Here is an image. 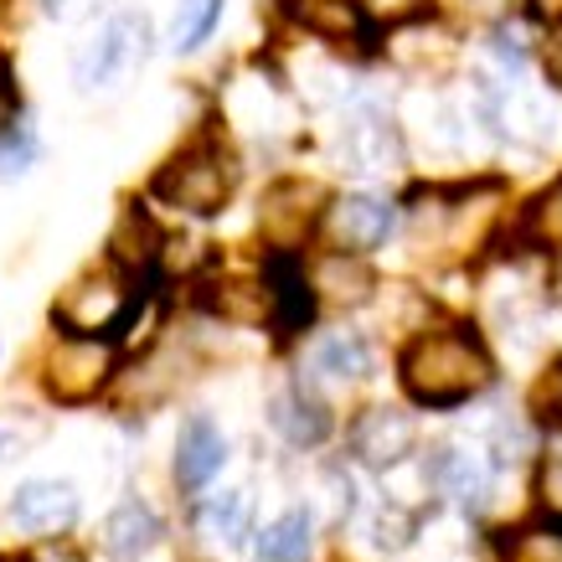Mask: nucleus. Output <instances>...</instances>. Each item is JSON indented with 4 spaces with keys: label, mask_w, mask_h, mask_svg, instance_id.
I'll return each instance as SVG.
<instances>
[{
    "label": "nucleus",
    "mask_w": 562,
    "mask_h": 562,
    "mask_svg": "<svg viewBox=\"0 0 562 562\" xmlns=\"http://www.w3.org/2000/svg\"><path fill=\"white\" fill-rule=\"evenodd\" d=\"M428 485L443 491L449 501H460V506H485L491 501V460L480 454L475 443H443L434 464H428Z\"/></svg>",
    "instance_id": "f8f14e48"
},
{
    "label": "nucleus",
    "mask_w": 562,
    "mask_h": 562,
    "mask_svg": "<svg viewBox=\"0 0 562 562\" xmlns=\"http://www.w3.org/2000/svg\"><path fill=\"white\" fill-rule=\"evenodd\" d=\"M196 531H202L212 547H243L248 542V531H254V501L248 491H222L212 501L196 506Z\"/></svg>",
    "instance_id": "f3484780"
},
{
    "label": "nucleus",
    "mask_w": 562,
    "mask_h": 562,
    "mask_svg": "<svg viewBox=\"0 0 562 562\" xmlns=\"http://www.w3.org/2000/svg\"><path fill=\"white\" fill-rule=\"evenodd\" d=\"M531 418L552 434H562V361H552L542 376H537V387H531Z\"/></svg>",
    "instance_id": "a878e982"
},
{
    "label": "nucleus",
    "mask_w": 562,
    "mask_h": 562,
    "mask_svg": "<svg viewBox=\"0 0 562 562\" xmlns=\"http://www.w3.org/2000/svg\"><path fill=\"white\" fill-rule=\"evenodd\" d=\"M491 376L495 361L470 325L418 330L397 357V382L418 408H460L491 387Z\"/></svg>",
    "instance_id": "f257e3e1"
},
{
    "label": "nucleus",
    "mask_w": 562,
    "mask_h": 562,
    "mask_svg": "<svg viewBox=\"0 0 562 562\" xmlns=\"http://www.w3.org/2000/svg\"><path fill=\"white\" fill-rule=\"evenodd\" d=\"M114 376V346L93 336H63L42 357V387L52 403H88Z\"/></svg>",
    "instance_id": "39448f33"
},
{
    "label": "nucleus",
    "mask_w": 562,
    "mask_h": 562,
    "mask_svg": "<svg viewBox=\"0 0 562 562\" xmlns=\"http://www.w3.org/2000/svg\"><path fill=\"white\" fill-rule=\"evenodd\" d=\"M521 238L537 248H562V181L547 187L537 202L521 212Z\"/></svg>",
    "instance_id": "b1692460"
},
{
    "label": "nucleus",
    "mask_w": 562,
    "mask_h": 562,
    "mask_svg": "<svg viewBox=\"0 0 562 562\" xmlns=\"http://www.w3.org/2000/svg\"><path fill=\"white\" fill-rule=\"evenodd\" d=\"M428 5H449V11H454V5H464V11H501V5H506V0H428Z\"/></svg>",
    "instance_id": "c85d7f7f"
},
{
    "label": "nucleus",
    "mask_w": 562,
    "mask_h": 562,
    "mask_svg": "<svg viewBox=\"0 0 562 562\" xmlns=\"http://www.w3.org/2000/svg\"><path fill=\"white\" fill-rule=\"evenodd\" d=\"M32 562H83V552H72V547H42Z\"/></svg>",
    "instance_id": "c756f323"
},
{
    "label": "nucleus",
    "mask_w": 562,
    "mask_h": 562,
    "mask_svg": "<svg viewBox=\"0 0 562 562\" xmlns=\"http://www.w3.org/2000/svg\"><path fill=\"white\" fill-rule=\"evenodd\" d=\"M160 227L150 222V212L145 206H124L120 227H114V238H109V254H114V273H130V279H139V273L155 269V258H160Z\"/></svg>",
    "instance_id": "dca6fc26"
},
{
    "label": "nucleus",
    "mask_w": 562,
    "mask_h": 562,
    "mask_svg": "<svg viewBox=\"0 0 562 562\" xmlns=\"http://www.w3.org/2000/svg\"><path fill=\"white\" fill-rule=\"evenodd\" d=\"M78 512H83V501L68 480H26L11 495V527L26 537H63L78 521Z\"/></svg>",
    "instance_id": "1a4fd4ad"
},
{
    "label": "nucleus",
    "mask_w": 562,
    "mask_h": 562,
    "mask_svg": "<svg viewBox=\"0 0 562 562\" xmlns=\"http://www.w3.org/2000/svg\"><path fill=\"white\" fill-rule=\"evenodd\" d=\"M160 516L145 506V501H120L114 512H109V521H103V552L109 558H120V562H135V558H145L155 542H160Z\"/></svg>",
    "instance_id": "2eb2a0df"
},
{
    "label": "nucleus",
    "mask_w": 562,
    "mask_h": 562,
    "mask_svg": "<svg viewBox=\"0 0 562 562\" xmlns=\"http://www.w3.org/2000/svg\"><path fill=\"white\" fill-rule=\"evenodd\" d=\"M145 57H150V21L139 11H120L83 42L78 63H72V78H78L83 93H99V88L120 83L124 72H135Z\"/></svg>",
    "instance_id": "20e7f679"
},
{
    "label": "nucleus",
    "mask_w": 562,
    "mask_h": 562,
    "mask_svg": "<svg viewBox=\"0 0 562 562\" xmlns=\"http://www.w3.org/2000/svg\"><path fill=\"white\" fill-rule=\"evenodd\" d=\"M42 11H47V16H63V11H68V0H42Z\"/></svg>",
    "instance_id": "7c9ffc66"
},
{
    "label": "nucleus",
    "mask_w": 562,
    "mask_h": 562,
    "mask_svg": "<svg viewBox=\"0 0 562 562\" xmlns=\"http://www.w3.org/2000/svg\"><path fill=\"white\" fill-rule=\"evenodd\" d=\"M501 558L506 562H562V521L558 516H542V521L512 531L501 542Z\"/></svg>",
    "instance_id": "4be33fe9"
},
{
    "label": "nucleus",
    "mask_w": 562,
    "mask_h": 562,
    "mask_svg": "<svg viewBox=\"0 0 562 562\" xmlns=\"http://www.w3.org/2000/svg\"><path fill=\"white\" fill-rule=\"evenodd\" d=\"M279 11L294 26H305L310 36L336 42V47H361V52L382 47V21L367 11V0H279Z\"/></svg>",
    "instance_id": "423d86ee"
},
{
    "label": "nucleus",
    "mask_w": 562,
    "mask_h": 562,
    "mask_svg": "<svg viewBox=\"0 0 562 562\" xmlns=\"http://www.w3.org/2000/svg\"><path fill=\"white\" fill-rule=\"evenodd\" d=\"M222 464H227V439H222L217 418L191 413L181 434H176V485L181 491H206Z\"/></svg>",
    "instance_id": "9b49d317"
},
{
    "label": "nucleus",
    "mask_w": 562,
    "mask_h": 562,
    "mask_svg": "<svg viewBox=\"0 0 562 562\" xmlns=\"http://www.w3.org/2000/svg\"><path fill=\"white\" fill-rule=\"evenodd\" d=\"M310 367L321 376H330V382H361V376H372V346L357 330H330V336L315 341Z\"/></svg>",
    "instance_id": "6ab92c4d"
},
{
    "label": "nucleus",
    "mask_w": 562,
    "mask_h": 562,
    "mask_svg": "<svg viewBox=\"0 0 562 562\" xmlns=\"http://www.w3.org/2000/svg\"><path fill=\"white\" fill-rule=\"evenodd\" d=\"M537 501H542L547 516H558L562 521V454L542 460V470H537Z\"/></svg>",
    "instance_id": "cd10ccee"
},
{
    "label": "nucleus",
    "mask_w": 562,
    "mask_h": 562,
    "mask_svg": "<svg viewBox=\"0 0 562 562\" xmlns=\"http://www.w3.org/2000/svg\"><path fill=\"white\" fill-rule=\"evenodd\" d=\"M36 155H42V139H36L32 120H26L21 109H11V114L0 120V176H5V181L26 176L36 166Z\"/></svg>",
    "instance_id": "412c9836"
},
{
    "label": "nucleus",
    "mask_w": 562,
    "mask_h": 562,
    "mask_svg": "<svg viewBox=\"0 0 562 562\" xmlns=\"http://www.w3.org/2000/svg\"><path fill=\"white\" fill-rule=\"evenodd\" d=\"M310 542H315V516L305 506H294L258 531V562H305Z\"/></svg>",
    "instance_id": "aec40b11"
},
{
    "label": "nucleus",
    "mask_w": 562,
    "mask_h": 562,
    "mask_svg": "<svg viewBox=\"0 0 562 562\" xmlns=\"http://www.w3.org/2000/svg\"><path fill=\"white\" fill-rule=\"evenodd\" d=\"M217 21H222V0H181L171 21V47L196 52L206 36L217 32Z\"/></svg>",
    "instance_id": "5701e85b"
},
{
    "label": "nucleus",
    "mask_w": 562,
    "mask_h": 562,
    "mask_svg": "<svg viewBox=\"0 0 562 562\" xmlns=\"http://www.w3.org/2000/svg\"><path fill=\"white\" fill-rule=\"evenodd\" d=\"M413 531H418V516L403 512V506H382V512L372 516V542L382 547V552H397V547H408Z\"/></svg>",
    "instance_id": "bb28decb"
},
{
    "label": "nucleus",
    "mask_w": 562,
    "mask_h": 562,
    "mask_svg": "<svg viewBox=\"0 0 562 562\" xmlns=\"http://www.w3.org/2000/svg\"><path fill=\"white\" fill-rule=\"evenodd\" d=\"M392 227H397V212H392L382 196H367V191L336 196V202L325 206V233H330V243L351 258L382 248V243L392 238Z\"/></svg>",
    "instance_id": "6e6552de"
},
{
    "label": "nucleus",
    "mask_w": 562,
    "mask_h": 562,
    "mask_svg": "<svg viewBox=\"0 0 562 562\" xmlns=\"http://www.w3.org/2000/svg\"><path fill=\"white\" fill-rule=\"evenodd\" d=\"M42 439H47V424L32 408H0V464L32 454Z\"/></svg>",
    "instance_id": "393cba45"
},
{
    "label": "nucleus",
    "mask_w": 562,
    "mask_h": 562,
    "mask_svg": "<svg viewBox=\"0 0 562 562\" xmlns=\"http://www.w3.org/2000/svg\"><path fill=\"white\" fill-rule=\"evenodd\" d=\"M150 191L160 196L166 206L176 212H191V217H217L222 206L233 202V191H238V166H233V155L222 150L217 139H191L181 150L155 171Z\"/></svg>",
    "instance_id": "f03ea898"
},
{
    "label": "nucleus",
    "mask_w": 562,
    "mask_h": 562,
    "mask_svg": "<svg viewBox=\"0 0 562 562\" xmlns=\"http://www.w3.org/2000/svg\"><path fill=\"white\" fill-rule=\"evenodd\" d=\"M0 562H32V558H0Z\"/></svg>",
    "instance_id": "2f4dec72"
},
{
    "label": "nucleus",
    "mask_w": 562,
    "mask_h": 562,
    "mask_svg": "<svg viewBox=\"0 0 562 562\" xmlns=\"http://www.w3.org/2000/svg\"><path fill=\"white\" fill-rule=\"evenodd\" d=\"M310 284H315V300H330V305H367L376 290V273L351 254H330L315 263Z\"/></svg>",
    "instance_id": "a211bd4d"
},
{
    "label": "nucleus",
    "mask_w": 562,
    "mask_h": 562,
    "mask_svg": "<svg viewBox=\"0 0 562 562\" xmlns=\"http://www.w3.org/2000/svg\"><path fill=\"white\" fill-rule=\"evenodd\" d=\"M413 443H418V428L397 408H367L351 424V454L367 470H397L413 454Z\"/></svg>",
    "instance_id": "9d476101"
},
{
    "label": "nucleus",
    "mask_w": 562,
    "mask_h": 562,
    "mask_svg": "<svg viewBox=\"0 0 562 562\" xmlns=\"http://www.w3.org/2000/svg\"><path fill=\"white\" fill-rule=\"evenodd\" d=\"M325 206V191L315 187V181H279V187L263 196V233H269L279 248H290V243H300L315 227V217H321Z\"/></svg>",
    "instance_id": "ddd939ff"
},
{
    "label": "nucleus",
    "mask_w": 562,
    "mask_h": 562,
    "mask_svg": "<svg viewBox=\"0 0 562 562\" xmlns=\"http://www.w3.org/2000/svg\"><path fill=\"white\" fill-rule=\"evenodd\" d=\"M263 305H269V325L279 336H300L310 321H315V284H310V269L290 248H273L263 258Z\"/></svg>",
    "instance_id": "0eeeda50"
},
{
    "label": "nucleus",
    "mask_w": 562,
    "mask_h": 562,
    "mask_svg": "<svg viewBox=\"0 0 562 562\" xmlns=\"http://www.w3.org/2000/svg\"><path fill=\"white\" fill-rule=\"evenodd\" d=\"M135 310H139V290L124 273L93 269L57 294L52 321H57L63 336H93V341H103V336H114V330H124V325L135 321Z\"/></svg>",
    "instance_id": "7ed1b4c3"
},
{
    "label": "nucleus",
    "mask_w": 562,
    "mask_h": 562,
    "mask_svg": "<svg viewBox=\"0 0 562 562\" xmlns=\"http://www.w3.org/2000/svg\"><path fill=\"white\" fill-rule=\"evenodd\" d=\"M269 424H273V434L284 443H294V449H321V443L330 439V408H325L310 387H300V382L273 392Z\"/></svg>",
    "instance_id": "4468645a"
}]
</instances>
